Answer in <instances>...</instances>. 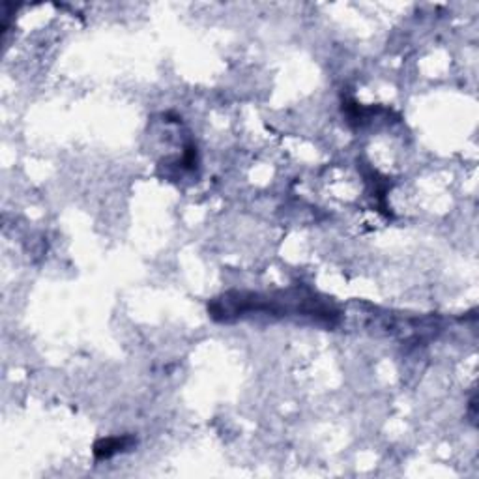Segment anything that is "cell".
<instances>
[{"mask_svg": "<svg viewBox=\"0 0 479 479\" xmlns=\"http://www.w3.org/2000/svg\"><path fill=\"white\" fill-rule=\"evenodd\" d=\"M133 444L131 439H105L100 440L94 447V455L97 460L110 459L113 455H117L120 452H126L130 445Z\"/></svg>", "mask_w": 479, "mask_h": 479, "instance_id": "obj_1", "label": "cell"}]
</instances>
